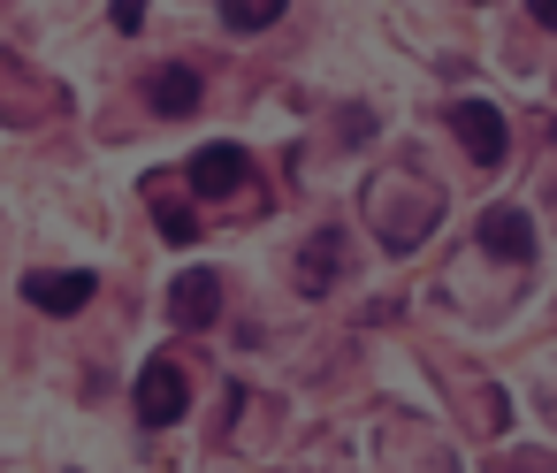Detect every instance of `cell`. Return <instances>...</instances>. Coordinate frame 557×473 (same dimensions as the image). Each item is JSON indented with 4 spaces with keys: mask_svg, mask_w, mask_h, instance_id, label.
Segmentation results:
<instances>
[{
    "mask_svg": "<svg viewBox=\"0 0 557 473\" xmlns=\"http://www.w3.org/2000/svg\"><path fill=\"white\" fill-rule=\"evenodd\" d=\"M131 404H138V420H146V427H176V420H184V404H191L184 366H176V359H146V366H138V389H131Z\"/></svg>",
    "mask_w": 557,
    "mask_h": 473,
    "instance_id": "6da1fadb",
    "label": "cell"
},
{
    "mask_svg": "<svg viewBox=\"0 0 557 473\" xmlns=\"http://www.w3.org/2000/svg\"><path fill=\"white\" fill-rule=\"evenodd\" d=\"M450 130H458V146L473 153V169H496L504 146H511V130H504V115H496L488 100H458V108H450Z\"/></svg>",
    "mask_w": 557,
    "mask_h": 473,
    "instance_id": "7a4b0ae2",
    "label": "cell"
},
{
    "mask_svg": "<svg viewBox=\"0 0 557 473\" xmlns=\"http://www.w3.org/2000/svg\"><path fill=\"white\" fill-rule=\"evenodd\" d=\"M24 290H32V306H39V313H77V306L100 290V275H92V267H62V275H54V267H39V275H24Z\"/></svg>",
    "mask_w": 557,
    "mask_h": 473,
    "instance_id": "3957f363",
    "label": "cell"
},
{
    "mask_svg": "<svg viewBox=\"0 0 557 473\" xmlns=\"http://www.w3.org/2000/svg\"><path fill=\"white\" fill-rule=\"evenodd\" d=\"M245 184V146H199L191 153V191L199 199H230Z\"/></svg>",
    "mask_w": 557,
    "mask_h": 473,
    "instance_id": "277c9868",
    "label": "cell"
},
{
    "mask_svg": "<svg viewBox=\"0 0 557 473\" xmlns=\"http://www.w3.org/2000/svg\"><path fill=\"white\" fill-rule=\"evenodd\" d=\"M481 245L496 252V260H534V222L519 214V207H496V214H481Z\"/></svg>",
    "mask_w": 557,
    "mask_h": 473,
    "instance_id": "5b68a950",
    "label": "cell"
},
{
    "mask_svg": "<svg viewBox=\"0 0 557 473\" xmlns=\"http://www.w3.org/2000/svg\"><path fill=\"white\" fill-rule=\"evenodd\" d=\"M146 100H153L161 115H199V70H184V62L153 70V77H146Z\"/></svg>",
    "mask_w": 557,
    "mask_h": 473,
    "instance_id": "8992f818",
    "label": "cell"
},
{
    "mask_svg": "<svg viewBox=\"0 0 557 473\" xmlns=\"http://www.w3.org/2000/svg\"><path fill=\"white\" fill-rule=\"evenodd\" d=\"M214 313H222V275L191 267V275L176 283V321H184V328H207Z\"/></svg>",
    "mask_w": 557,
    "mask_h": 473,
    "instance_id": "52a82bcc",
    "label": "cell"
},
{
    "mask_svg": "<svg viewBox=\"0 0 557 473\" xmlns=\"http://www.w3.org/2000/svg\"><path fill=\"white\" fill-rule=\"evenodd\" d=\"M283 9H275V0H230V9H222V24L230 32H268Z\"/></svg>",
    "mask_w": 557,
    "mask_h": 473,
    "instance_id": "ba28073f",
    "label": "cell"
},
{
    "mask_svg": "<svg viewBox=\"0 0 557 473\" xmlns=\"http://www.w3.org/2000/svg\"><path fill=\"white\" fill-rule=\"evenodd\" d=\"M161 237H169V245H191V237H199V214H191V207H169V199H161Z\"/></svg>",
    "mask_w": 557,
    "mask_h": 473,
    "instance_id": "9c48e42d",
    "label": "cell"
},
{
    "mask_svg": "<svg viewBox=\"0 0 557 473\" xmlns=\"http://www.w3.org/2000/svg\"><path fill=\"white\" fill-rule=\"evenodd\" d=\"M534 24H549V32H557V0H534Z\"/></svg>",
    "mask_w": 557,
    "mask_h": 473,
    "instance_id": "30bf717a",
    "label": "cell"
}]
</instances>
